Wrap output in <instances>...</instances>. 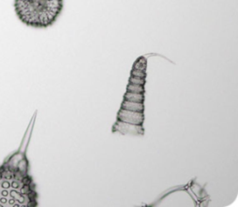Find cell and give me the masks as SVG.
Listing matches in <instances>:
<instances>
[{
  "label": "cell",
  "mask_w": 238,
  "mask_h": 207,
  "mask_svg": "<svg viewBox=\"0 0 238 207\" xmlns=\"http://www.w3.org/2000/svg\"><path fill=\"white\" fill-rule=\"evenodd\" d=\"M120 108L124 109V110L132 111V112H139V113L144 112V104L143 103L128 101V100H125V99H123V102H122Z\"/></svg>",
  "instance_id": "obj_5"
},
{
  "label": "cell",
  "mask_w": 238,
  "mask_h": 207,
  "mask_svg": "<svg viewBox=\"0 0 238 207\" xmlns=\"http://www.w3.org/2000/svg\"><path fill=\"white\" fill-rule=\"evenodd\" d=\"M146 66H147V61L144 57H140L133 64V69L142 70L146 71Z\"/></svg>",
  "instance_id": "obj_8"
},
{
  "label": "cell",
  "mask_w": 238,
  "mask_h": 207,
  "mask_svg": "<svg viewBox=\"0 0 238 207\" xmlns=\"http://www.w3.org/2000/svg\"><path fill=\"white\" fill-rule=\"evenodd\" d=\"M126 91L127 92H133V93H143L145 92L144 85H134L128 83L126 86Z\"/></svg>",
  "instance_id": "obj_7"
},
{
  "label": "cell",
  "mask_w": 238,
  "mask_h": 207,
  "mask_svg": "<svg viewBox=\"0 0 238 207\" xmlns=\"http://www.w3.org/2000/svg\"><path fill=\"white\" fill-rule=\"evenodd\" d=\"M113 132H118L122 135H131V136H142L144 133L142 126L132 125L117 120L113 126Z\"/></svg>",
  "instance_id": "obj_3"
},
{
  "label": "cell",
  "mask_w": 238,
  "mask_h": 207,
  "mask_svg": "<svg viewBox=\"0 0 238 207\" xmlns=\"http://www.w3.org/2000/svg\"><path fill=\"white\" fill-rule=\"evenodd\" d=\"M124 99L134 102H141L144 103V94L143 93H133V92H126L124 95Z\"/></svg>",
  "instance_id": "obj_6"
},
{
  "label": "cell",
  "mask_w": 238,
  "mask_h": 207,
  "mask_svg": "<svg viewBox=\"0 0 238 207\" xmlns=\"http://www.w3.org/2000/svg\"><path fill=\"white\" fill-rule=\"evenodd\" d=\"M145 78L143 77H138V76H133L130 75L129 79H128V83L130 84H134V85H145Z\"/></svg>",
  "instance_id": "obj_9"
},
{
  "label": "cell",
  "mask_w": 238,
  "mask_h": 207,
  "mask_svg": "<svg viewBox=\"0 0 238 207\" xmlns=\"http://www.w3.org/2000/svg\"><path fill=\"white\" fill-rule=\"evenodd\" d=\"M117 120L132 124V125H140L142 126L144 122V113H139V112H132L128 110H124V109H119L118 113H117Z\"/></svg>",
  "instance_id": "obj_4"
},
{
  "label": "cell",
  "mask_w": 238,
  "mask_h": 207,
  "mask_svg": "<svg viewBox=\"0 0 238 207\" xmlns=\"http://www.w3.org/2000/svg\"><path fill=\"white\" fill-rule=\"evenodd\" d=\"M130 75H133V76H138V77H143V78H145V77H146V71L133 69V68H132V70H131V72H130Z\"/></svg>",
  "instance_id": "obj_10"
},
{
  "label": "cell",
  "mask_w": 238,
  "mask_h": 207,
  "mask_svg": "<svg viewBox=\"0 0 238 207\" xmlns=\"http://www.w3.org/2000/svg\"><path fill=\"white\" fill-rule=\"evenodd\" d=\"M14 8L21 22L44 29L56 22L63 9V0H15Z\"/></svg>",
  "instance_id": "obj_2"
},
{
  "label": "cell",
  "mask_w": 238,
  "mask_h": 207,
  "mask_svg": "<svg viewBox=\"0 0 238 207\" xmlns=\"http://www.w3.org/2000/svg\"><path fill=\"white\" fill-rule=\"evenodd\" d=\"M24 152L18 150L0 164V207L37 205V193Z\"/></svg>",
  "instance_id": "obj_1"
}]
</instances>
